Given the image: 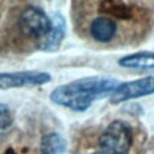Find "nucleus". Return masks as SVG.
Masks as SVG:
<instances>
[{
  "label": "nucleus",
  "mask_w": 154,
  "mask_h": 154,
  "mask_svg": "<svg viewBox=\"0 0 154 154\" xmlns=\"http://www.w3.org/2000/svg\"><path fill=\"white\" fill-rule=\"evenodd\" d=\"M117 23L114 19L107 16H99L94 18L89 25V32L91 38L100 43H107L112 41L117 34Z\"/></svg>",
  "instance_id": "obj_7"
},
{
  "label": "nucleus",
  "mask_w": 154,
  "mask_h": 154,
  "mask_svg": "<svg viewBox=\"0 0 154 154\" xmlns=\"http://www.w3.org/2000/svg\"><path fill=\"white\" fill-rule=\"evenodd\" d=\"M118 65L137 71H154V52L142 51L124 55L118 59Z\"/></svg>",
  "instance_id": "obj_8"
},
{
  "label": "nucleus",
  "mask_w": 154,
  "mask_h": 154,
  "mask_svg": "<svg viewBox=\"0 0 154 154\" xmlns=\"http://www.w3.org/2000/svg\"><path fill=\"white\" fill-rule=\"evenodd\" d=\"M18 25L22 32L29 37L43 38L51 30V17L47 13L37 7L29 5L24 7L18 17Z\"/></svg>",
  "instance_id": "obj_3"
},
{
  "label": "nucleus",
  "mask_w": 154,
  "mask_h": 154,
  "mask_svg": "<svg viewBox=\"0 0 154 154\" xmlns=\"http://www.w3.org/2000/svg\"><path fill=\"white\" fill-rule=\"evenodd\" d=\"M12 122H13V117L10 108L6 105L0 103V130L7 129L12 124Z\"/></svg>",
  "instance_id": "obj_11"
},
{
  "label": "nucleus",
  "mask_w": 154,
  "mask_h": 154,
  "mask_svg": "<svg viewBox=\"0 0 154 154\" xmlns=\"http://www.w3.org/2000/svg\"><path fill=\"white\" fill-rule=\"evenodd\" d=\"M41 154H65L67 149L66 140L58 132H48L41 138Z\"/></svg>",
  "instance_id": "obj_10"
},
{
  "label": "nucleus",
  "mask_w": 154,
  "mask_h": 154,
  "mask_svg": "<svg viewBox=\"0 0 154 154\" xmlns=\"http://www.w3.org/2000/svg\"><path fill=\"white\" fill-rule=\"evenodd\" d=\"M91 154H107V153L103 152V150H96V152H94V153H91Z\"/></svg>",
  "instance_id": "obj_13"
},
{
  "label": "nucleus",
  "mask_w": 154,
  "mask_h": 154,
  "mask_svg": "<svg viewBox=\"0 0 154 154\" xmlns=\"http://www.w3.org/2000/svg\"><path fill=\"white\" fill-rule=\"evenodd\" d=\"M152 94H154V76H147L138 79L120 83L117 89L111 94L109 101L117 105Z\"/></svg>",
  "instance_id": "obj_4"
},
{
  "label": "nucleus",
  "mask_w": 154,
  "mask_h": 154,
  "mask_svg": "<svg viewBox=\"0 0 154 154\" xmlns=\"http://www.w3.org/2000/svg\"><path fill=\"white\" fill-rule=\"evenodd\" d=\"M51 30L41 40L40 48L45 52H54L63 43L66 35V20L60 12H53L51 16Z\"/></svg>",
  "instance_id": "obj_6"
},
{
  "label": "nucleus",
  "mask_w": 154,
  "mask_h": 154,
  "mask_svg": "<svg viewBox=\"0 0 154 154\" xmlns=\"http://www.w3.org/2000/svg\"><path fill=\"white\" fill-rule=\"evenodd\" d=\"M134 143V131L125 120H113L101 132L99 146L107 154H128Z\"/></svg>",
  "instance_id": "obj_2"
},
{
  "label": "nucleus",
  "mask_w": 154,
  "mask_h": 154,
  "mask_svg": "<svg viewBox=\"0 0 154 154\" xmlns=\"http://www.w3.org/2000/svg\"><path fill=\"white\" fill-rule=\"evenodd\" d=\"M4 154H17V153H16L12 148H8V149H6V150H5V153H4Z\"/></svg>",
  "instance_id": "obj_12"
},
{
  "label": "nucleus",
  "mask_w": 154,
  "mask_h": 154,
  "mask_svg": "<svg viewBox=\"0 0 154 154\" xmlns=\"http://www.w3.org/2000/svg\"><path fill=\"white\" fill-rule=\"evenodd\" d=\"M52 77L45 71L0 72V89L22 88L26 85H42L51 82Z\"/></svg>",
  "instance_id": "obj_5"
},
{
  "label": "nucleus",
  "mask_w": 154,
  "mask_h": 154,
  "mask_svg": "<svg viewBox=\"0 0 154 154\" xmlns=\"http://www.w3.org/2000/svg\"><path fill=\"white\" fill-rule=\"evenodd\" d=\"M99 11L112 19L129 20L134 17L132 6L118 0H103L99 4Z\"/></svg>",
  "instance_id": "obj_9"
},
{
  "label": "nucleus",
  "mask_w": 154,
  "mask_h": 154,
  "mask_svg": "<svg viewBox=\"0 0 154 154\" xmlns=\"http://www.w3.org/2000/svg\"><path fill=\"white\" fill-rule=\"evenodd\" d=\"M120 82L112 77L89 76L61 84L52 90L49 99L73 112H84L100 97L109 95L117 89Z\"/></svg>",
  "instance_id": "obj_1"
}]
</instances>
